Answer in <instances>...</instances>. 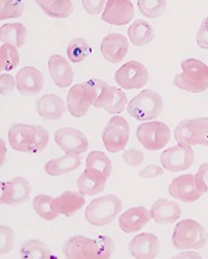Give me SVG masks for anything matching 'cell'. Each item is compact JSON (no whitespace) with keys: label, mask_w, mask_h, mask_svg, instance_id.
I'll list each match as a JSON object with an SVG mask.
<instances>
[{"label":"cell","mask_w":208,"mask_h":259,"mask_svg":"<svg viewBox=\"0 0 208 259\" xmlns=\"http://www.w3.org/2000/svg\"><path fill=\"white\" fill-rule=\"evenodd\" d=\"M162 175H164V168L158 165H149L140 172V176L144 179H154V178H160Z\"/></svg>","instance_id":"46"},{"label":"cell","mask_w":208,"mask_h":259,"mask_svg":"<svg viewBox=\"0 0 208 259\" xmlns=\"http://www.w3.org/2000/svg\"><path fill=\"white\" fill-rule=\"evenodd\" d=\"M129 50V42L127 37L121 33H110L103 37L100 45V52L103 57L108 63L118 64L127 57Z\"/></svg>","instance_id":"18"},{"label":"cell","mask_w":208,"mask_h":259,"mask_svg":"<svg viewBox=\"0 0 208 259\" xmlns=\"http://www.w3.org/2000/svg\"><path fill=\"white\" fill-rule=\"evenodd\" d=\"M37 115L46 121H59L64 115L67 104L57 95H45L39 97L35 104Z\"/></svg>","instance_id":"21"},{"label":"cell","mask_w":208,"mask_h":259,"mask_svg":"<svg viewBox=\"0 0 208 259\" xmlns=\"http://www.w3.org/2000/svg\"><path fill=\"white\" fill-rule=\"evenodd\" d=\"M36 5L52 18H67L74 11V3L71 0H37Z\"/></svg>","instance_id":"29"},{"label":"cell","mask_w":208,"mask_h":259,"mask_svg":"<svg viewBox=\"0 0 208 259\" xmlns=\"http://www.w3.org/2000/svg\"><path fill=\"white\" fill-rule=\"evenodd\" d=\"M63 252L68 259H108L114 252V244L108 236H99L96 240L74 236L65 241Z\"/></svg>","instance_id":"1"},{"label":"cell","mask_w":208,"mask_h":259,"mask_svg":"<svg viewBox=\"0 0 208 259\" xmlns=\"http://www.w3.org/2000/svg\"><path fill=\"white\" fill-rule=\"evenodd\" d=\"M36 127V139H35V144H33L32 150H31V153H40L43 151L46 146L49 143V139H50V135L49 132L45 129L43 126H35Z\"/></svg>","instance_id":"39"},{"label":"cell","mask_w":208,"mask_h":259,"mask_svg":"<svg viewBox=\"0 0 208 259\" xmlns=\"http://www.w3.org/2000/svg\"><path fill=\"white\" fill-rule=\"evenodd\" d=\"M17 88V80L14 76L10 74H2L0 75V89L2 95H9Z\"/></svg>","instance_id":"44"},{"label":"cell","mask_w":208,"mask_h":259,"mask_svg":"<svg viewBox=\"0 0 208 259\" xmlns=\"http://www.w3.org/2000/svg\"><path fill=\"white\" fill-rule=\"evenodd\" d=\"M86 169H96L107 178H110L112 172L111 159L102 151H92L86 157Z\"/></svg>","instance_id":"32"},{"label":"cell","mask_w":208,"mask_h":259,"mask_svg":"<svg viewBox=\"0 0 208 259\" xmlns=\"http://www.w3.org/2000/svg\"><path fill=\"white\" fill-rule=\"evenodd\" d=\"M20 64V53L18 49L13 45H2L0 48V69L3 72H10L13 69H16Z\"/></svg>","instance_id":"35"},{"label":"cell","mask_w":208,"mask_h":259,"mask_svg":"<svg viewBox=\"0 0 208 259\" xmlns=\"http://www.w3.org/2000/svg\"><path fill=\"white\" fill-rule=\"evenodd\" d=\"M197 127L198 144L208 147V118H194Z\"/></svg>","instance_id":"40"},{"label":"cell","mask_w":208,"mask_h":259,"mask_svg":"<svg viewBox=\"0 0 208 259\" xmlns=\"http://www.w3.org/2000/svg\"><path fill=\"white\" fill-rule=\"evenodd\" d=\"M107 179L108 178L99 170L85 169L76 180V186L84 196H96L104 190Z\"/></svg>","instance_id":"25"},{"label":"cell","mask_w":208,"mask_h":259,"mask_svg":"<svg viewBox=\"0 0 208 259\" xmlns=\"http://www.w3.org/2000/svg\"><path fill=\"white\" fill-rule=\"evenodd\" d=\"M170 194L175 200L182 202H194L201 197V191L198 190L194 180V175H181L172 180L170 185Z\"/></svg>","instance_id":"15"},{"label":"cell","mask_w":208,"mask_h":259,"mask_svg":"<svg viewBox=\"0 0 208 259\" xmlns=\"http://www.w3.org/2000/svg\"><path fill=\"white\" fill-rule=\"evenodd\" d=\"M79 154L65 153L63 157L48 161L45 164V172L50 176H61V175L69 174L72 170L78 169L80 166Z\"/></svg>","instance_id":"26"},{"label":"cell","mask_w":208,"mask_h":259,"mask_svg":"<svg viewBox=\"0 0 208 259\" xmlns=\"http://www.w3.org/2000/svg\"><path fill=\"white\" fill-rule=\"evenodd\" d=\"M122 209V201L115 194L97 197L88 205L85 219L93 226H106L117 219Z\"/></svg>","instance_id":"5"},{"label":"cell","mask_w":208,"mask_h":259,"mask_svg":"<svg viewBox=\"0 0 208 259\" xmlns=\"http://www.w3.org/2000/svg\"><path fill=\"white\" fill-rule=\"evenodd\" d=\"M182 215V209L179 204L171 200L158 198L151 206L150 217L154 222L160 225H171L175 223Z\"/></svg>","instance_id":"22"},{"label":"cell","mask_w":208,"mask_h":259,"mask_svg":"<svg viewBox=\"0 0 208 259\" xmlns=\"http://www.w3.org/2000/svg\"><path fill=\"white\" fill-rule=\"evenodd\" d=\"M123 161L131 166H139L144 161V155L138 148H131L123 153Z\"/></svg>","instance_id":"42"},{"label":"cell","mask_w":208,"mask_h":259,"mask_svg":"<svg viewBox=\"0 0 208 259\" xmlns=\"http://www.w3.org/2000/svg\"><path fill=\"white\" fill-rule=\"evenodd\" d=\"M129 135H131V126L128 121L122 116H112L103 131V144L108 150V153H119L127 147Z\"/></svg>","instance_id":"9"},{"label":"cell","mask_w":208,"mask_h":259,"mask_svg":"<svg viewBox=\"0 0 208 259\" xmlns=\"http://www.w3.org/2000/svg\"><path fill=\"white\" fill-rule=\"evenodd\" d=\"M162 168L170 172H183L189 169L194 162V151L192 147L185 146H174L167 148L160 157Z\"/></svg>","instance_id":"11"},{"label":"cell","mask_w":208,"mask_h":259,"mask_svg":"<svg viewBox=\"0 0 208 259\" xmlns=\"http://www.w3.org/2000/svg\"><path fill=\"white\" fill-rule=\"evenodd\" d=\"M134 17V5L129 0H108L102 20L111 25H127Z\"/></svg>","instance_id":"14"},{"label":"cell","mask_w":208,"mask_h":259,"mask_svg":"<svg viewBox=\"0 0 208 259\" xmlns=\"http://www.w3.org/2000/svg\"><path fill=\"white\" fill-rule=\"evenodd\" d=\"M0 39L2 45H13L17 49L22 48L25 39H27V28L20 22H13V24H5L0 28Z\"/></svg>","instance_id":"28"},{"label":"cell","mask_w":208,"mask_h":259,"mask_svg":"<svg viewBox=\"0 0 208 259\" xmlns=\"http://www.w3.org/2000/svg\"><path fill=\"white\" fill-rule=\"evenodd\" d=\"M114 79L115 83L119 86V89H142L149 82V71L142 63L136 60H131L127 64L121 65L119 69H117Z\"/></svg>","instance_id":"10"},{"label":"cell","mask_w":208,"mask_h":259,"mask_svg":"<svg viewBox=\"0 0 208 259\" xmlns=\"http://www.w3.org/2000/svg\"><path fill=\"white\" fill-rule=\"evenodd\" d=\"M53 197L48 194H37L33 198L32 205L37 217H40L45 221H54L59 218V213L53 209Z\"/></svg>","instance_id":"34"},{"label":"cell","mask_w":208,"mask_h":259,"mask_svg":"<svg viewBox=\"0 0 208 259\" xmlns=\"http://www.w3.org/2000/svg\"><path fill=\"white\" fill-rule=\"evenodd\" d=\"M21 258L24 259H50L54 258L50 254V249L45 243L39 240H28L22 244Z\"/></svg>","instance_id":"31"},{"label":"cell","mask_w":208,"mask_h":259,"mask_svg":"<svg viewBox=\"0 0 208 259\" xmlns=\"http://www.w3.org/2000/svg\"><path fill=\"white\" fill-rule=\"evenodd\" d=\"M176 258H197L200 259L201 258V255L197 254V252H193V251H190V252H187V254H181V255H176Z\"/></svg>","instance_id":"48"},{"label":"cell","mask_w":208,"mask_h":259,"mask_svg":"<svg viewBox=\"0 0 208 259\" xmlns=\"http://www.w3.org/2000/svg\"><path fill=\"white\" fill-rule=\"evenodd\" d=\"M91 45L85 37H75L69 42L68 48H67V56H68L69 61L75 64L84 61L91 54Z\"/></svg>","instance_id":"33"},{"label":"cell","mask_w":208,"mask_h":259,"mask_svg":"<svg viewBox=\"0 0 208 259\" xmlns=\"http://www.w3.org/2000/svg\"><path fill=\"white\" fill-rule=\"evenodd\" d=\"M17 89L24 96L39 95L45 85L42 72L35 67H24L16 76Z\"/></svg>","instance_id":"19"},{"label":"cell","mask_w":208,"mask_h":259,"mask_svg":"<svg viewBox=\"0 0 208 259\" xmlns=\"http://www.w3.org/2000/svg\"><path fill=\"white\" fill-rule=\"evenodd\" d=\"M54 140L64 153L82 154L89 147L88 138L82 131L75 127H61L54 133Z\"/></svg>","instance_id":"13"},{"label":"cell","mask_w":208,"mask_h":259,"mask_svg":"<svg viewBox=\"0 0 208 259\" xmlns=\"http://www.w3.org/2000/svg\"><path fill=\"white\" fill-rule=\"evenodd\" d=\"M25 6L21 0H2L0 2V20L18 18L24 14Z\"/></svg>","instance_id":"37"},{"label":"cell","mask_w":208,"mask_h":259,"mask_svg":"<svg viewBox=\"0 0 208 259\" xmlns=\"http://www.w3.org/2000/svg\"><path fill=\"white\" fill-rule=\"evenodd\" d=\"M128 251L136 259H154L160 252V241L151 233H142L131 240Z\"/></svg>","instance_id":"16"},{"label":"cell","mask_w":208,"mask_h":259,"mask_svg":"<svg viewBox=\"0 0 208 259\" xmlns=\"http://www.w3.org/2000/svg\"><path fill=\"white\" fill-rule=\"evenodd\" d=\"M0 148H2V158H0V166H3L6 162V154H7V150H6V143L5 140L2 139L0 140Z\"/></svg>","instance_id":"47"},{"label":"cell","mask_w":208,"mask_h":259,"mask_svg":"<svg viewBox=\"0 0 208 259\" xmlns=\"http://www.w3.org/2000/svg\"><path fill=\"white\" fill-rule=\"evenodd\" d=\"M208 234L201 223L194 219H182L172 233V245L179 251L201 249L207 245Z\"/></svg>","instance_id":"3"},{"label":"cell","mask_w":208,"mask_h":259,"mask_svg":"<svg viewBox=\"0 0 208 259\" xmlns=\"http://www.w3.org/2000/svg\"><path fill=\"white\" fill-rule=\"evenodd\" d=\"M150 212L143 208V206H134L125 211L122 215H119L118 223L119 229L123 233H134L139 232L149 223Z\"/></svg>","instance_id":"23"},{"label":"cell","mask_w":208,"mask_h":259,"mask_svg":"<svg viewBox=\"0 0 208 259\" xmlns=\"http://www.w3.org/2000/svg\"><path fill=\"white\" fill-rule=\"evenodd\" d=\"M49 74L57 88H68L74 82V71L71 64L60 54H53L49 58Z\"/></svg>","instance_id":"20"},{"label":"cell","mask_w":208,"mask_h":259,"mask_svg":"<svg viewBox=\"0 0 208 259\" xmlns=\"http://www.w3.org/2000/svg\"><path fill=\"white\" fill-rule=\"evenodd\" d=\"M97 97V89L93 79L76 83L67 95V110L75 118H82L89 111Z\"/></svg>","instance_id":"6"},{"label":"cell","mask_w":208,"mask_h":259,"mask_svg":"<svg viewBox=\"0 0 208 259\" xmlns=\"http://www.w3.org/2000/svg\"><path fill=\"white\" fill-rule=\"evenodd\" d=\"M97 89V97L93 107L103 108L110 114H121L128 107V99L122 89L108 85L102 79H93Z\"/></svg>","instance_id":"7"},{"label":"cell","mask_w":208,"mask_h":259,"mask_svg":"<svg viewBox=\"0 0 208 259\" xmlns=\"http://www.w3.org/2000/svg\"><path fill=\"white\" fill-rule=\"evenodd\" d=\"M175 140L179 143V146H185V147L197 146V127L194 119H185L179 122V125L175 129Z\"/></svg>","instance_id":"30"},{"label":"cell","mask_w":208,"mask_h":259,"mask_svg":"<svg viewBox=\"0 0 208 259\" xmlns=\"http://www.w3.org/2000/svg\"><path fill=\"white\" fill-rule=\"evenodd\" d=\"M194 180H196V186L201 193H208V162L201 164L198 168L197 174L194 175Z\"/></svg>","instance_id":"41"},{"label":"cell","mask_w":208,"mask_h":259,"mask_svg":"<svg viewBox=\"0 0 208 259\" xmlns=\"http://www.w3.org/2000/svg\"><path fill=\"white\" fill-rule=\"evenodd\" d=\"M31 191H32L31 183L25 178H13L2 185L0 201L3 205H21L29 200Z\"/></svg>","instance_id":"12"},{"label":"cell","mask_w":208,"mask_h":259,"mask_svg":"<svg viewBox=\"0 0 208 259\" xmlns=\"http://www.w3.org/2000/svg\"><path fill=\"white\" fill-rule=\"evenodd\" d=\"M0 255H6L7 252H10L13 247H14V241H16V237H14V232L13 229L9 228V226H0Z\"/></svg>","instance_id":"38"},{"label":"cell","mask_w":208,"mask_h":259,"mask_svg":"<svg viewBox=\"0 0 208 259\" xmlns=\"http://www.w3.org/2000/svg\"><path fill=\"white\" fill-rule=\"evenodd\" d=\"M155 36L154 28L150 25L147 21L143 20H138L135 21L128 29V37L129 42L134 46H144L150 43Z\"/></svg>","instance_id":"27"},{"label":"cell","mask_w":208,"mask_h":259,"mask_svg":"<svg viewBox=\"0 0 208 259\" xmlns=\"http://www.w3.org/2000/svg\"><path fill=\"white\" fill-rule=\"evenodd\" d=\"M136 138L146 150L158 151L170 142L171 129L164 122L147 121L139 125L136 129Z\"/></svg>","instance_id":"8"},{"label":"cell","mask_w":208,"mask_h":259,"mask_svg":"<svg viewBox=\"0 0 208 259\" xmlns=\"http://www.w3.org/2000/svg\"><path fill=\"white\" fill-rule=\"evenodd\" d=\"M164 108V101L155 90L144 89L128 103L127 111L136 121H154Z\"/></svg>","instance_id":"4"},{"label":"cell","mask_w":208,"mask_h":259,"mask_svg":"<svg viewBox=\"0 0 208 259\" xmlns=\"http://www.w3.org/2000/svg\"><path fill=\"white\" fill-rule=\"evenodd\" d=\"M138 7L146 18H157L165 13V0H139Z\"/></svg>","instance_id":"36"},{"label":"cell","mask_w":208,"mask_h":259,"mask_svg":"<svg viewBox=\"0 0 208 259\" xmlns=\"http://www.w3.org/2000/svg\"><path fill=\"white\" fill-rule=\"evenodd\" d=\"M53 209L59 215L69 218L79 211L85 205V197L78 191H64L59 197L53 198Z\"/></svg>","instance_id":"24"},{"label":"cell","mask_w":208,"mask_h":259,"mask_svg":"<svg viewBox=\"0 0 208 259\" xmlns=\"http://www.w3.org/2000/svg\"><path fill=\"white\" fill-rule=\"evenodd\" d=\"M198 48L208 49V17L201 22V27L198 29L197 36H196Z\"/></svg>","instance_id":"45"},{"label":"cell","mask_w":208,"mask_h":259,"mask_svg":"<svg viewBox=\"0 0 208 259\" xmlns=\"http://www.w3.org/2000/svg\"><path fill=\"white\" fill-rule=\"evenodd\" d=\"M182 72L176 75V88L190 93H203L208 89V65L197 58H186L181 63Z\"/></svg>","instance_id":"2"},{"label":"cell","mask_w":208,"mask_h":259,"mask_svg":"<svg viewBox=\"0 0 208 259\" xmlns=\"http://www.w3.org/2000/svg\"><path fill=\"white\" fill-rule=\"evenodd\" d=\"M36 139L35 125L27 123H14L9 131V143L10 147L20 153H31Z\"/></svg>","instance_id":"17"},{"label":"cell","mask_w":208,"mask_h":259,"mask_svg":"<svg viewBox=\"0 0 208 259\" xmlns=\"http://www.w3.org/2000/svg\"><path fill=\"white\" fill-rule=\"evenodd\" d=\"M107 2L104 0H84L82 2V6L89 14L95 16V14H100L102 11H104L106 9Z\"/></svg>","instance_id":"43"}]
</instances>
